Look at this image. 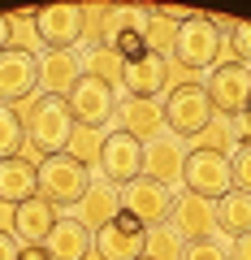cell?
I'll return each instance as SVG.
<instances>
[{"label": "cell", "instance_id": "1", "mask_svg": "<svg viewBox=\"0 0 251 260\" xmlns=\"http://www.w3.org/2000/svg\"><path fill=\"white\" fill-rule=\"evenodd\" d=\"M160 104H165V130H169V135H177V139H186V143H191L199 130L217 117L212 100H208V91L199 83H177Z\"/></svg>", "mask_w": 251, "mask_h": 260}, {"label": "cell", "instance_id": "2", "mask_svg": "<svg viewBox=\"0 0 251 260\" xmlns=\"http://www.w3.org/2000/svg\"><path fill=\"white\" fill-rule=\"evenodd\" d=\"M39 174V200H48V204H69L74 208L78 200L87 195V186H91V174H87L78 160H69L65 152H56V156H44L35 165Z\"/></svg>", "mask_w": 251, "mask_h": 260}, {"label": "cell", "instance_id": "3", "mask_svg": "<svg viewBox=\"0 0 251 260\" xmlns=\"http://www.w3.org/2000/svg\"><path fill=\"white\" fill-rule=\"evenodd\" d=\"M69 135H74L69 104L56 100V95H39L35 113H30V121H26V139L35 143V152L39 156H56V152H65Z\"/></svg>", "mask_w": 251, "mask_h": 260}, {"label": "cell", "instance_id": "4", "mask_svg": "<svg viewBox=\"0 0 251 260\" xmlns=\"http://www.w3.org/2000/svg\"><path fill=\"white\" fill-rule=\"evenodd\" d=\"M208 100H212V113L225 121H234L242 109L251 104V65L242 61H230V65H217L204 83Z\"/></svg>", "mask_w": 251, "mask_h": 260}, {"label": "cell", "instance_id": "5", "mask_svg": "<svg viewBox=\"0 0 251 260\" xmlns=\"http://www.w3.org/2000/svg\"><path fill=\"white\" fill-rule=\"evenodd\" d=\"M182 186L199 200H225L234 191V169L230 156H217V152H191L182 165Z\"/></svg>", "mask_w": 251, "mask_h": 260}, {"label": "cell", "instance_id": "6", "mask_svg": "<svg viewBox=\"0 0 251 260\" xmlns=\"http://www.w3.org/2000/svg\"><path fill=\"white\" fill-rule=\"evenodd\" d=\"M225 39L208 26V18L199 13L195 22L177 26V39H173V65L177 70H217V52H221Z\"/></svg>", "mask_w": 251, "mask_h": 260}, {"label": "cell", "instance_id": "7", "mask_svg": "<svg viewBox=\"0 0 251 260\" xmlns=\"http://www.w3.org/2000/svg\"><path fill=\"white\" fill-rule=\"evenodd\" d=\"M69 117H74V126H91V130H100V126H109L113 117H117V91H113L109 83H100V78H91V74H83L78 78V87L69 91Z\"/></svg>", "mask_w": 251, "mask_h": 260}, {"label": "cell", "instance_id": "8", "mask_svg": "<svg viewBox=\"0 0 251 260\" xmlns=\"http://www.w3.org/2000/svg\"><path fill=\"white\" fill-rule=\"evenodd\" d=\"M121 213H130L139 225H165L169 213H173V191L152 178H134V182L121 186Z\"/></svg>", "mask_w": 251, "mask_h": 260}, {"label": "cell", "instance_id": "9", "mask_svg": "<svg viewBox=\"0 0 251 260\" xmlns=\"http://www.w3.org/2000/svg\"><path fill=\"white\" fill-rule=\"evenodd\" d=\"M35 35L44 52H74L83 44V5H52L35 13Z\"/></svg>", "mask_w": 251, "mask_h": 260}, {"label": "cell", "instance_id": "10", "mask_svg": "<svg viewBox=\"0 0 251 260\" xmlns=\"http://www.w3.org/2000/svg\"><path fill=\"white\" fill-rule=\"evenodd\" d=\"M186 156H191V148H186V139H177V135H156V139L143 143V178H152V182L160 186H173L182 182V165Z\"/></svg>", "mask_w": 251, "mask_h": 260}, {"label": "cell", "instance_id": "11", "mask_svg": "<svg viewBox=\"0 0 251 260\" xmlns=\"http://www.w3.org/2000/svg\"><path fill=\"white\" fill-rule=\"evenodd\" d=\"M148 247V225H139L130 213L113 217L104 230H95V256L100 260H139Z\"/></svg>", "mask_w": 251, "mask_h": 260}, {"label": "cell", "instance_id": "12", "mask_svg": "<svg viewBox=\"0 0 251 260\" xmlns=\"http://www.w3.org/2000/svg\"><path fill=\"white\" fill-rule=\"evenodd\" d=\"M100 178H109L113 186H126V182H134V178H143V143L130 139L126 130H113V135H104Z\"/></svg>", "mask_w": 251, "mask_h": 260}, {"label": "cell", "instance_id": "13", "mask_svg": "<svg viewBox=\"0 0 251 260\" xmlns=\"http://www.w3.org/2000/svg\"><path fill=\"white\" fill-rule=\"evenodd\" d=\"M39 91V56L5 48L0 52V104H22Z\"/></svg>", "mask_w": 251, "mask_h": 260}, {"label": "cell", "instance_id": "14", "mask_svg": "<svg viewBox=\"0 0 251 260\" xmlns=\"http://www.w3.org/2000/svg\"><path fill=\"white\" fill-rule=\"evenodd\" d=\"M169 225L177 230L182 243H204V239L217 234V204L212 200H199V195H191V191H182V195H173Z\"/></svg>", "mask_w": 251, "mask_h": 260}, {"label": "cell", "instance_id": "15", "mask_svg": "<svg viewBox=\"0 0 251 260\" xmlns=\"http://www.w3.org/2000/svg\"><path fill=\"white\" fill-rule=\"evenodd\" d=\"M74 217H78V221H83L91 234L104 230L113 217H121V186H113L109 178H91L87 195L74 204Z\"/></svg>", "mask_w": 251, "mask_h": 260}, {"label": "cell", "instance_id": "16", "mask_svg": "<svg viewBox=\"0 0 251 260\" xmlns=\"http://www.w3.org/2000/svg\"><path fill=\"white\" fill-rule=\"evenodd\" d=\"M169 87V61L165 56H139V61H126V74H121V91L130 100H156Z\"/></svg>", "mask_w": 251, "mask_h": 260}, {"label": "cell", "instance_id": "17", "mask_svg": "<svg viewBox=\"0 0 251 260\" xmlns=\"http://www.w3.org/2000/svg\"><path fill=\"white\" fill-rule=\"evenodd\" d=\"M48 256L52 260H91L95 251V234L87 230L78 217H61V221L52 225V234L44 239Z\"/></svg>", "mask_w": 251, "mask_h": 260}, {"label": "cell", "instance_id": "18", "mask_svg": "<svg viewBox=\"0 0 251 260\" xmlns=\"http://www.w3.org/2000/svg\"><path fill=\"white\" fill-rule=\"evenodd\" d=\"M78 78H83V65H78L74 52H39V87H44V95L69 100Z\"/></svg>", "mask_w": 251, "mask_h": 260}, {"label": "cell", "instance_id": "19", "mask_svg": "<svg viewBox=\"0 0 251 260\" xmlns=\"http://www.w3.org/2000/svg\"><path fill=\"white\" fill-rule=\"evenodd\" d=\"M9 221H13V239L18 243H44L48 234H52V225L61 221V208L35 195V200H26V204L13 208Z\"/></svg>", "mask_w": 251, "mask_h": 260}, {"label": "cell", "instance_id": "20", "mask_svg": "<svg viewBox=\"0 0 251 260\" xmlns=\"http://www.w3.org/2000/svg\"><path fill=\"white\" fill-rule=\"evenodd\" d=\"M35 195H39V174L30 160H22V156L0 160V204L18 208L26 200H35Z\"/></svg>", "mask_w": 251, "mask_h": 260}, {"label": "cell", "instance_id": "21", "mask_svg": "<svg viewBox=\"0 0 251 260\" xmlns=\"http://www.w3.org/2000/svg\"><path fill=\"white\" fill-rule=\"evenodd\" d=\"M121 130L139 143L165 135V104L160 100H130L126 95V104H121Z\"/></svg>", "mask_w": 251, "mask_h": 260}, {"label": "cell", "instance_id": "22", "mask_svg": "<svg viewBox=\"0 0 251 260\" xmlns=\"http://www.w3.org/2000/svg\"><path fill=\"white\" fill-rule=\"evenodd\" d=\"M217 230H225L230 239L251 234V195L247 191H230L225 200H217Z\"/></svg>", "mask_w": 251, "mask_h": 260}, {"label": "cell", "instance_id": "23", "mask_svg": "<svg viewBox=\"0 0 251 260\" xmlns=\"http://www.w3.org/2000/svg\"><path fill=\"white\" fill-rule=\"evenodd\" d=\"M78 65H83V74H91V78H100V83H109L113 91H121L126 61H121L117 52H109V48H87V52L78 56Z\"/></svg>", "mask_w": 251, "mask_h": 260}, {"label": "cell", "instance_id": "24", "mask_svg": "<svg viewBox=\"0 0 251 260\" xmlns=\"http://www.w3.org/2000/svg\"><path fill=\"white\" fill-rule=\"evenodd\" d=\"M65 156L78 160L83 169H100V156H104V130H91V126H74L65 143Z\"/></svg>", "mask_w": 251, "mask_h": 260}, {"label": "cell", "instance_id": "25", "mask_svg": "<svg viewBox=\"0 0 251 260\" xmlns=\"http://www.w3.org/2000/svg\"><path fill=\"white\" fill-rule=\"evenodd\" d=\"M191 152H217V156H234L238 152V139H234V126L225 117H212L195 139H191Z\"/></svg>", "mask_w": 251, "mask_h": 260}, {"label": "cell", "instance_id": "26", "mask_svg": "<svg viewBox=\"0 0 251 260\" xmlns=\"http://www.w3.org/2000/svg\"><path fill=\"white\" fill-rule=\"evenodd\" d=\"M143 18H148V22H143V39H148V52H152V56H165V61H169V56H173L177 26L160 18V9H143Z\"/></svg>", "mask_w": 251, "mask_h": 260}, {"label": "cell", "instance_id": "27", "mask_svg": "<svg viewBox=\"0 0 251 260\" xmlns=\"http://www.w3.org/2000/svg\"><path fill=\"white\" fill-rule=\"evenodd\" d=\"M182 251H186V243L177 239V230L169 221L148 230V247H143V256H148V260H182Z\"/></svg>", "mask_w": 251, "mask_h": 260}, {"label": "cell", "instance_id": "28", "mask_svg": "<svg viewBox=\"0 0 251 260\" xmlns=\"http://www.w3.org/2000/svg\"><path fill=\"white\" fill-rule=\"evenodd\" d=\"M22 139H26V126L13 113V104H0V160L22 156Z\"/></svg>", "mask_w": 251, "mask_h": 260}, {"label": "cell", "instance_id": "29", "mask_svg": "<svg viewBox=\"0 0 251 260\" xmlns=\"http://www.w3.org/2000/svg\"><path fill=\"white\" fill-rule=\"evenodd\" d=\"M104 9H109V5H83V39H87V48H104Z\"/></svg>", "mask_w": 251, "mask_h": 260}, {"label": "cell", "instance_id": "30", "mask_svg": "<svg viewBox=\"0 0 251 260\" xmlns=\"http://www.w3.org/2000/svg\"><path fill=\"white\" fill-rule=\"evenodd\" d=\"M182 260H230V247L217 239H204V243H186Z\"/></svg>", "mask_w": 251, "mask_h": 260}, {"label": "cell", "instance_id": "31", "mask_svg": "<svg viewBox=\"0 0 251 260\" xmlns=\"http://www.w3.org/2000/svg\"><path fill=\"white\" fill-rule=\"evenodd\" d=\"M230 169H234V191H247L251 195V148H238L230 156Z\"/></svg>", "mask_w": 251, "mask_h": 260}, {"label": "cell", "instance_id": "32", "mask_svg": "<svg viewBox=\"0 0 251 260\" xmlns=\"http://www.w3.org/2000/svg\"><path fill=\"white\" fill-rule=\"evenodd\" d=\"M234 61H242V65H251V22H238V30H234Z\"/></svg>", "mask_w": 251, "mask_h": 260}, {"label": "cell", "instance_id": "33", "mask_svg": "<svg viewBox=\"0 0 251 260\" xmlns=\"http://www.w3.org/2000/svg\"><path fill=\"white\" fill-rule=\"evenodd\" d=\"M234 139H238V148H251V104L234 117Z\"/></svg>", "mask_w": 251, "mask_h": 260}, {"label": "cell", "instance_id": "34", "mask_svg": "<svg viewBox=\"0 0 251 260\" xmlns=\"http://www.w3.org/2000/svg\"><path fill=\"white\" fill-rule=\"evenodd\" d=\"M22 256V243L13 239V230H0V260H18Z\"/></svg>", "mask_w": 251, "mask_h": 260}, {"label": "cell", "instance_id": "35", "mask_svg": "<svg viewBox=\"0 0 251 260\" xmlns=\"http://www.w3.org/2000/svg\"><path fill=\"white\" fill-rule=\"evenodd\" d=\"M230 260H251V234H242V239L230 243Z\"/></svg>", "mask_w": 251, "mask_h": 260}, {"label": "cell", "instance_id": "36", "mask_svg": "<svg viewBox=\"0 0 251 260\" xmlns=\"http://www.w3.org/2000/svg\"><path fill=\"white\" fill-rule=\"evenodd\" d=\"M18 260H52V256H48L44 243H22V256Z\"/></svg>", "mask_w": 251, "mask_h": 260}, {"label": "cell", "instance_id": "37", "mask_svg": "<svg viewBox=\"0 0 251 260\" xmlns=\"http://www.w3.org/2000/svg\"><path fill=\"white\" fill-rule=\"evenodd\" d=\"M13 44V30H9V18H0V52Z\"/></svg>", "mask_w": 251, "mask_h": 260}, {"label": "cell", "instance_id": "38", "mask_svg": "<svg viewBox=\"0 0 251 260\" xmlns=\"http://www.w3.org/2000/svg\"><path fill=\"white\" fill-rule=\"evenodd\" d=\"M139 260H148V256H139Z\"/></svg>", "mask_w": 251, "mask_h": 260}]
</instances>
